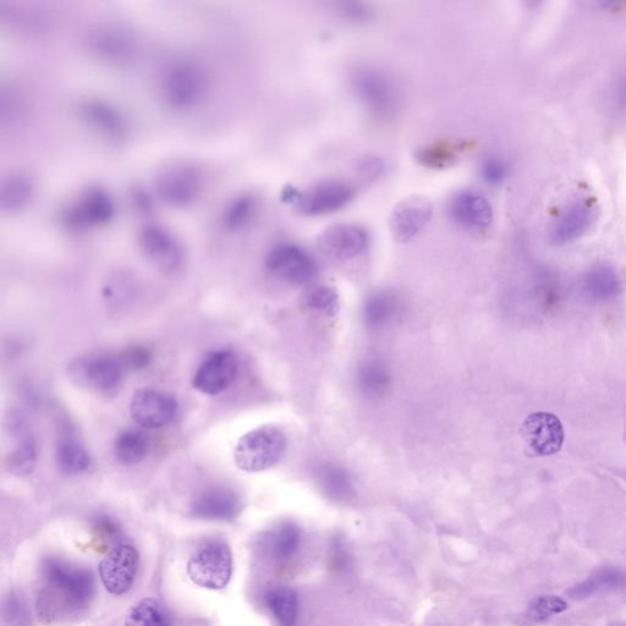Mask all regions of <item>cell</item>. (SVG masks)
Returning a JSON list of instances; mask_svg holds the SVG:
<instances>
[{"instance_id":"15","label":"cell","mask_w":626,"mask_h":626,"mask_svg":"<svg viewBox=\"0 0 626 626\" xmlns=\"http://www.w3.org/2000/svg\"><path fill=\"white\" fill-rule=\"evenodd\" d=\"M597 217V202L592 197H579L570 202L553 224L552 243L562 246L580 239L596 223Z\"/></svg>"},{"instance_id":"4","label":"cell","mask_w":626,"mask_h":626,"mask_svg":"<svg viewBox=\"0 0 626 626\" xmlns=\"http://www.w3.org/2000/svg\"><path fill=\"white\" fill-rule=\"evenodd\" d=\"M355 195L353 184L331 179L321 181L307 191L296 189L293 185L285 186L282 200L301 214L316 217L342 210L353 201Z\"/></svg>"},{"instance_id":"31","label":"cell","mask_w":626,"mask_h":626,"mask_svg":"<svg viewBox=\"0 0 626 626\" xmlns=\"http://www.w3.org/2000/svg\"><path fill=\"white\" fill-rule=\"evenodd\" d=\"M399 312V301L391 293H376L366 300L364 320L370 329H382L395 320Z\"/></svg>"},{"instance_id":"38","label":"cell","mask_w":626,"mask_h":626,"mask_svg":"<svg viewBox=\"0 0 626 626\" xmlns=\"http://www.w3.org/2000/svg\"><path fill=\"white\" fill-rule=\"evenodd\" d=\"M568 603L558 596H540L532 600L529 607V617L535 622H542L552 615L564 613Z\"/></svg>"},{"instance_id":"34","label":"cell","mask_w":626,"mask_h":626,"mask_svg":"<svg viewBox=\"0 0 626 626\" xmlns=\"http://www.w3.org/2000/svg\"><path fill=\"white\" fill-rule=\"evenodd\" d=\"M258 200L254 195H241L236 197L232 202L225 207L223 213L224 227L232 230V232H239L254 222L256 214L258 212Z\"/></svg>"},{"instance_id":"29","label":"cell","mask_w":626,"mask_h":626,"mask_svg":"<svg viewBox=\"0 0 626 626\" xmlns=\"http://www.w3.org/2000/svg\"><path fill=\"white\" fill-rule=\"evenodd\" d=\"M626 587V573L615 568H603L598 570L595 575L587 579L581 584L576 585L569 590V596L575 600H582L596 595L598 592L619 590Z\"/></svg>"},{"instance_id":"24","label":"cell","mask_w":626,"mask_h":626,"mask_svg":"<svg viewBox=\"0 0 626 626\" xmlns=\"http://www.w3.org/2000/svg\"><path fill=\"white\" fill-rule=\"evenodd\" d=\"M315 479L322 492L333 501L347 502L355 494L353 479L349 472L337 464L317 465Z\"/></svg>"},{"instance_id":"6","label":"cell","mask_w":626,"mask_h":626,"mask_svg":"<svg viewBox=\"0 0 626 626\" xmlns=\"http://www.w3.org/2000/svg\"><path fill=\"white\" fill-rule=\"evenodd\" d=\"M188 574L203 589H224L233 575L232 549L221 540L206 541L192 554Z\"/></svg>"},{"instance_id":"36","label":"cell","mask_w":626,"mask_h":626,"mask_svg":"<svg viewBox=\"0 0 626 626\" xmlns=\"http://www.w3.org/2000/svg\"><path fill=\"white\" fill-rule=\"evenodd\" d=\"M304 304L310 310L325 316H334L339 310L337 291L327 285H316L306 291Z\"/></svg>"},{"instance_id":"42","label":"cell","mask_w":626,"mask_h":626,"mask_svg":"<svg viewBox=\"0 0 626 626\" xmlns=\"http://www.w3.org/2000/svg\"><path fill=\"white\" fill-rule=\"evenodd\" d=\"M120 360H122L125 369H144L150 364L151 353L145 348L136 347L126 350Z\"/></svg>"},{"instance_id":"5","label":"cell","mask_w":626,"mask_h":626,"mask_svg":"<svg viewBox=\"0 0 626 626\" xmlns=\"http://www.w3.org/2000/svg\"><path fill=\"white\" fill-rule=\"evenodd\" d=\"M350 81L362 106L377 118H389L397 111L398 87L386 71L365 65L353 71Z\"/></svg>"},{"instance_id":"26","label":"cell","mask_w":626,"mask_h":626,"mask_svg":"<svg viewBox=\"0 0 626 626\" xmlns=\"http://www.w3.org/2000/svg\"><path fill=\"white\" fill-rule=\"evenodd\" d=\"M56 463L64 475L75 476L89 470L92 460L78 439L67 435L60 438L57 444Z\"/></svg>"},{"instance_id":"32","label":"cell","mask_w":626,"mask_h":626,"mask_svg":"<svg viewBox=\"0 0 626 626\" xmlns=\"http://www.w3.org/2000/svg\"><path fill=\"white\" fill-rule=\"evenodd\" d=\"M150 452V439L144 432L126 430L115 438L114 453L120 463L137 465L144 461Z\"/></svg>"},{"instance_id":"11","label":"cell","mask_w":626,"mask_h":626,"mask_svg":"<svg viewBox=\"0 0 626 626\" xmlns=\"http://www.w3.org/2000/svg\"><path fill=\"white\" fill-rule=\"evenodd\" d=\"M139 246L147 261L159 271L173 273L183 266V246L168 229L161 225H147L141 229Z\"/></svg>"},{"instance_id":"27","label":"cell","mask_w":626,"mask_h":626,"mask_svg":"<svg viewBox=\"0 0 626 626\" xmlns=\"http://www.w3.org/2000/svg\"><path fill=\"white\" fill-rule=\"evenodd\" d=\"M584 288L593 299L609 300L619 294L622 284L618 273L611 266L596 265L587 271L584 279Z\"/></svg>"},{"instance_id":"13","label":"cell","mask_w":626,"mask_h":626,"mask_svg":"<svg viewBox=\"0 0 626 626\" xmlns=\"http://www.w3.org/2000/svg\"><path fill=\"white\" fill-rule=\"evenodd\" d=\"M129 410L131 419L137 426L146 430H158L174 420L178 404L167 394L144 388L135 392Z\"/></svg>"},{"instance_id":"17","label":"cell","mask_w":626,"mask_h":626,"mask_svg":"<svg viewBox=\"0 0 626 626\" xmlns=\"http://www.w3.org/2000/svg\"><path fill=\"white\" fill-rule=\"evenodd\" d=\"M523 437L532 454L549 457L562 449L564 428L556 415L549 413L532 414L524 422Z\"/></svg>"},{"instance_id":"39","label":"cell","mask_w":626,"mask_h":626,"mask_svg":"<svg viewBox=\"0 0 626 626\" xmlns=\"http://www.w3.org/2000/svg\"><path fill=\"white\" fill-rule=\"evenodd\" d=\"M480 172L487 184L499 185L507 179L509 168L502 158L491 156L483 159Z\"/></svg>"},{"instance_id":"25","label":"cell","mask_w":626,"mask_h":626,"mask_svg":"<svg viewBox=\"0 0 626 626\" xmlns=\"http://www.w3.org/2000/svg\"><path fill=\"white\" fill-rule=\"evenodd\" d=\"M34 195L35 184L29 175L10 174L0 186V206L4 212H19L30 205Z\"/></svg>"},{"instance_id":"9","label":"cell","mask_w":626,"mask_h":626,"mask_svg":"<svg viewBox=\"0 0 626 626\" xmlns=\"http://www.w3.org/2000/svg\"><path fill=\"white\" fill-rule=\"evenodd\" d=\"M266 267L274 277L294 285L310 283L317 274V263L310 252L290 243L272 247L266 257Z\"/></svg>"},{"instance_id":"14","label":"cell","mask_w":626,"mask_h":626,"mask_svg":"<svg viewBox=\"0 0 626 626\" xmlns=\"http://www.w3.org/2000/svg\"><path fill=\"white\" fill-rule=\"evenodd\" d=\"M239 375V360L232 351H217L202 362L197 369L192 386L205 395L222 394L232 386Z\"/></svg>"},{"instance_id":"37","label":"cell","mask_w":626,"mask_h":626,"mask_svg":"<svg viewBox=\"0 0 626 626\" xmlns=\"http://www.w3.org/2000/svg\"><path fill=\"white\" fill-rule=\"evenodd\" d=\"M421 164L431 168H444L452 166L457 158V150L454 145L443 142V144H435L421 148L416 155Z\"/></svg>"},{"instance_id":"35","label":"cell","mask_w":626,"mask_h":626,"mask_svg":"<svg viewBox=\"0 0 626 626\" xmlns=\"http://www.w3.org/2000/svg\"><path fill=\"white\" fill-rule=\"evenodd\" d=\"M125 626H172V619L161 604L152 598H145L131 609Z\"/></svg>"},{"instance_id":"40","label":"cell","mask_w":626,"mask_h":626,"mask_svg":"<svg viewBox=\"0 0 626 626\" xmlns=\"http://www.w3.org/2000/svg\"><path fill=\"white\" fill-rule=\"evenodd\" d=\"M339 13L344 19L355 24H364L372 19L373 10L369 5L360 2H344L338 4Z\"/></svg>"},{"instance_id":"12","label":"cell","mask_w":626,"mask_h":626,"mask_svg":"<svg viewBox=\"0 0 626 626\" xmlns=\"http://www.w3.org/2000/svg\"><path fill=\"white\" fill-rule=\"evenodd\" d=\"M139 564L140 554L134 546L123 543L114 547L100 565L102 584L114 596L125 595L134 585Z\"/></svg>"},{"instance_id":"10","label":"cell","mask_w":626,"mask_h":626,"mask_svg":"<svg viewBox=\"0 0 626 626\" xmlns=\"http://www.w3.org/2000/svg\"><path fill=\"white\" fill-rule=\"evenodd\" d=\"M115 205L112 197L100 188L87 189L65 208L63 221L70 229L86 230L112 221Z\"/></svg>"},{"instance_id":"18","label":"cell","mask_w":626,"mask_h":626,"mask_svg":"<svg viewBox=\"0 0 626 626\" xmlns=\"http://www.w3.org/2000/svg\"><path fill=\"white\" fill-rule=\"evenodd\" d=\"M433 206L422 196H410L399 202L389 218V228L398 243H408L431 221Z\"/></svg>"},{"instance_id":"20","label":"cell","mask_w":626,"mask_h":626,"mask_svg":"<svg viewBox=\"0 0 626 626\" xmlns=\"http://www.w3.org/2000/svg\"><path fill=\"white\" fill-rule=\"evenodd\" d=\"M455 223L469 230H485L493 222V208L485 196L475 191L459 192L449 207Z\"/></svg>"},{"instance_id":"28","label":"cell","mask_w":626,"mask_h":626,"mask_svg":"<svg viewBox=\"0 0 626 626\" xmlns=\"http://www.w3.org/2000/svg\"><path fill=\"white\" fill-rule=\"evenodd\" d=\"M267 607L282 626H295L299 617V598L290 587L277 586L265 597Z\"/></svg>"},{"instance_id":"1","label":"cell","mask_w":626,"mask_h":626,"mask_svg":"<svg viewBox=\"0 0 626 626\" xmlns=\"http://www.w3.org/2000/svg\"><path fill=\"white\" fill-rule=\"evenodd\" d=\"M95 596V579L90 570L60 558L42 564L38 613L47 622H64L90 606Z\"/></svg>"},{"instance_id":"3","label":"cell","mask_w":626,"mask_h":626,"mask_svg":"<svg viewBox=\"0 0 626 626\" xmlns=\"http://www.w3.org/2000/svg\"><path fill=\"white\" fill-rule=\"evenodd\" d=\"M287 437L276 426H261L245 433L236 443L234 460L245 472H262L273 468L284 457Z\"/></svg>"},{"instance_id":"8","label":"cell","mask_w":626,"mask_h":626,"mask_svg":"<svg viewBox=\"0 0 626 626\" xmlns=\"http://www.w3.org/2000/svg\"><path fill=\"white\" fill-rule=\"evenodd\" d=\"M199 168L189 163H175L161 170L156 179V190L164 203L185 207L194 203L203 188Z\"/></svg>"},{"instance_id":"43","label":"cell","mask_w":626,"mask_h":626,"mask_svg":"<svg viewBox=\"0 0 626 626\" xmlns=\"http://www.w3.org/2000/svg\"><path fill=\"white\" fill-rule=\"evenodd\" d=\"M612 98L614 106L620 111L626 109V73L620 76L617 84H615Z\"/></svg>"},{"instance_id":"33","label":"cell","mask_w":626,"mask_h":626,"mask_svg":"<svg viewBox=\"0 0 626 626\" xmlns=\"http://www.w3.org/2000/svg\"><path fill=\"white\" fill-rule=\"evenodd\" d=\"M389 384H391V375L383 362L371 359L359 367L358 387L366 397H382L387 393Z\"/></svg>"},{"instance_id":"22","label":"cell","mask_w":626,"mask_h":626,"mask_svg":"<svg viewBox=\"0 0 626 626\" xmlns=\"http://www.w3.org/2000/svg\"><path fill=\"white\" fill-rule=\"evenodd\" d=\"M241 502L230 488L214 487L200 494L192 503L191 512L203 520L228 521L239 514Z\"/></svg>"},{"instance_id":"30","label":"cell","mask_w":626,"mask_h":626,"mask_svg":"<svg viewBox=\"0 0 626 626\" xmlns=\"http://www.w3.org/2000/svg\"><path fill=\"white\" fill-rule=\"evenodd\" d=\"M301 530L294 524H283L269 532L266 538L269 554L277 562H288L296 556L301 546Z\"/></svg>"},{"instance_id":"19","label":"cell","mask_w":626,"mask_h":626,"mask_svg":"<svg viewBox=\"0 0 626 626\" xmlns=\"http://www.w3.org/2000/svg\"><path fill=\"white\" fill-rule=\"evenodd\" d=\"M87 46L96 57L111 63L128 62L135 54V40L117 26H101L91 31Z\"/></svg>"},{"instance_id":"2","label":"cell","mask_w":626,"mask_h":626,"mask_svg":"<svg viewBox=\"0 0 626 626\" xmlns=\"http://www.w3.org/2000/svg\"><path fill=\"white\" fill-rule=\"evenodd\" d=\"M158 90L162 100L178 111L199 106L210 90V76L199 62L174 59L159 74Z\"/></svg>"},{"instance_id":"44","label":"cell","mask_w":626,"mask_h":626,"mask_svg":"<svg viewBox=\"0 0 626 626\" xmlns=\"http://www.w3.org/2000/svg\"><path fill=\"white\" fill-rule=\"evenodd\" d=\"M95 529L104 538H114L119 536V527L109 518H100L96 521Z\"/></svg>"},{"instance_id":"23","label":"cell","mask_w":626,"mask_h":626,"mask_svg":"<svg viewBox=\"0 0 626 626\" xmlns=\"http://www.w3.org/2000/svg\"><path fill=\"white\" fill-rule=\"evenodd\" d=\"M80 117L97 134L117 139L125 133L122 114L106 102L86 101L79 108Z\"/></svg>"},{"instance_id":"16","label":"cell","mask_w":626,"mask_h":626,"mask_svg":"<svg viewBox=\"0 0 626 626\" xmlns=\"http://www.w3.org/2000/svg\"><path fill=\"white\" fill-rule=\"evenodd\" d=\"M370 236L361 225L351 223L333 224L318 236L317 245L322 254L334 260H351L369 246Z\"/></svg>"},{"instance_id":"21","label":"cell","mask_w":626,"mask_h":626,"mask_svg":"<svg viewBox=\"0 0 626 626\" xmlns=\"http://www.w3.org/2000/svg\"><path fill=\"white\" fill-rule=\"evenodd\" d=\"M10 436L15 439V447L7 458L8 470L16 476H29L37 463V448L34 436L23 417L10 416Z\"/></svg>"},{"instance_id":"41","label":"cell","mask_w":626,"mask_h":626,"mask_svg":"<svg viewBox=\"0 0 626 626\" xmlns=\"http://www.w3.org/2000/svg\"><path fill=\"white\" fill-rule=\"evenodd\" d=\"M358 173L366 181H375L380 178L386 169L383 159L377 156H365L359 159Z\"/></svg>"},{"instance_id":"7","label":"cell","mask_w":626,"mask_h":626,"mask_svg":"<svg viewBox=\"0 0 626 626\" xmlns=\"http://www.w3.org/2000/svg\"><path fill=\"white\" fill-rule=\"evenodd\" d=\"M125 366L120 358L107 354H93L76 359L69 366V376L81 388L108 393L120 387Z\"/></svg>"}]
</instances>
